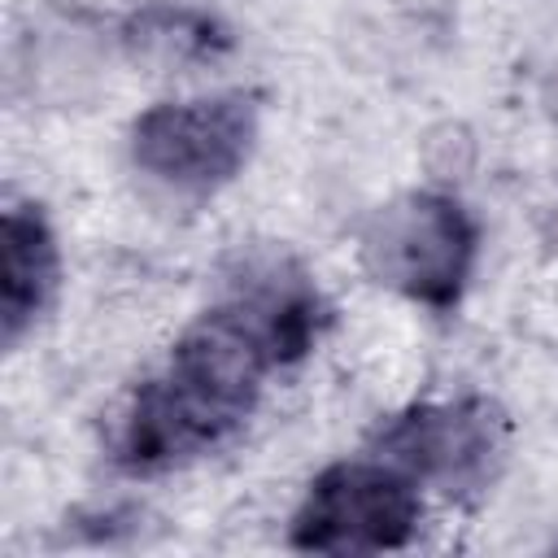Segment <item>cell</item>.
Returning <instances> with one entry per match:
<instances>
[{
    "label": "cell",
    "instance_id": "1",
    "mask_svg": "<svg viewBox=\"0 0 558 558\" xmlns=\"http://www.w3.org/2000/svg\"><path fill=\"white\" fill-rule=\"evenodd\" d=\"M323 327V301L301 275H253L201 314L148 375L113 432V462L131 475L179 466L222 445L257 405L275 366L305 357Z\"/></svg>",
    "mask_w": 558,
    "mask_h": 558
},
{
    "label": "cell",
    "instance_id": "2",
    "mask_svg": "<svg viewBox=\"0 0 558 558\" xmlns=\"http://www.w3.org/2000/svg\"><path fill=\"white\" fill-rule=\"evenodd\" d=\"M475 222L445 192H410L375 209L362 231V266L375 283L432 305H458L475 266Z\"/></svg>",
    "mask_w": 558,
    "mask_h": 558
},
{
    "label": "cell",
    "instance_id": "3",
    "mask_svg": "<svg viewBox=\"0 0 558 558\" xmlns=\"http://www.w3.org/2000/svg\"><path fill=\"white\" fill-rule=\"evenodd\" d=\"M423 514L418 480L388 458L327 466L292 514L288 541L310 554H375L414 536Z\"/></svg>",
    "mask_w": 558,
    "mask_h": 558
},
{
    "label": "cell",
    "instance_id": "4",
    "mask_svg": "<svg viewBox=\"0 0 558 558\" xmlns=\"http://www.w3.org/2000/svg\"><path fill=\"white\" fill-rule=\"evenodd\" d=\"M257 140V105L244 92L201 96V100H166L135 118L131 126V161L174 187V192H214L248 161Z\"/></svg>",
    "mask_w": 558,
    "mask_h": 558
},
{
    "label": "cell",
    "instance_id": "5",
    "mask_svg": "<svg viewBox=\"0 0 558 558\" xmlns=\"http://www.w3.org/2000/svg\"><path fill=\"white\" fill-rule=\"evenodd\" d=\"M371 445L405 475L449 497H471L488 488L506 458V414L488 397L410 405L379 423Z\"/></svg>",
    "mask_w": 558,
    "mask_h": 558
},
{
    "label": "cell",
    "instance_id": "6",
    "mask_svg": "<svg viewBox=\"0 0 558 558\" xmlns=\"http://www.w3.org/2000/svg\"><path fill=\"white\" fill-rule=\"evenodd\" d=\"M57 288V240L39 205H9L0 222V336L17 344Z\"/></svg>",
    "mask_w": 558,
    "mask_h": 558
},
{
    "label": "cell",
    "instance_id": "7",
    "mask_svg": "<svg viewBox=\"0 0 558 558\" xmlns=\"http://www.w3.org/2000/svg\"><path fill=\"white\" fill-rule=\"evenodd\" d=\"M131 39L140 52H157L166 61L214 57V48L227 44L218 35V26L192 9H148V13L131 17Z\"/></svg>",
    "mask_w": 558,
    "mask_h": 558
}]
</instances>
